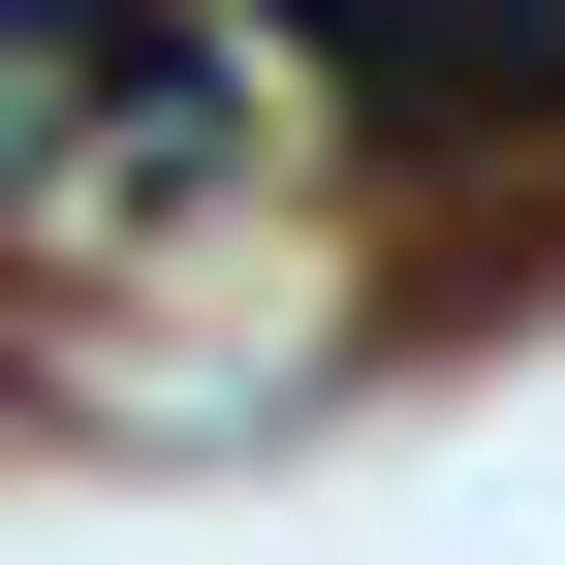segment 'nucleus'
Wrapping results in <instances>:
<instances>
[{
	"mask_svg": "<svg viewBox=\"0 0 565 565\" xmlns=\"http://www.w3.org/2000/svg\"><path fill=\"white\" fill-rule=\"evenodd\" d=\"M282 63L345 95V158H565V0H252Z\"/></svg>",
	"mask_w": 565,
	"mask_h": 565,
	"instance_id": "2",
	"label": "nucleus"
},
{
	"mask_svg": "<svg viewBox=\"0 0 565 565\" xmlns=\"http://www.w3.org/2000/svg\"><path fill=\"white\" fill-rule=\"evenodd\" d=\"M252 158L221 0H0V221H189Z\"/></svg>",
	"mask_w": 565,
	"mask_h": 565,
	"instance_id": "1",
	"label": "nucleus"
}]
</instances>
